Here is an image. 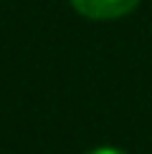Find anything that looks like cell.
<instances>
[{
    "label": "cell",
    "mask_w": 152,
    "mask_h": 154,
    "mask_svg": "<svg viewBox=\"0 0 152 154\" xmlns=\"http://www.w3.org/2000/svg\"><path fill=\"white\" fill-rule=\"evenodd\" d=\"M89 154H124V152L112 149V146H101V149H94V152H89Z\"/></svg>",
    "instance_id": "obj_2"
},
{
    "label": "cell",
    "mask_w": 152,
    "mask_h": 154,
    "mask_svg": "<svg viewBox=\"0 0 152 154\" xmlns=\"http://www.w3.org/2000/svg\"><path fill=\"white\" fill-rule=\"evenodd\" d=\"M71 5L81 15L94 20H112L132 13L139 5V0H71Z\"/></svg>",
    "instance_id": "obj_1"
}]
</instances>
